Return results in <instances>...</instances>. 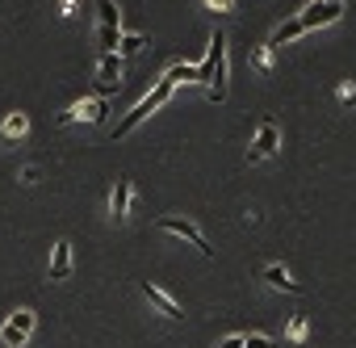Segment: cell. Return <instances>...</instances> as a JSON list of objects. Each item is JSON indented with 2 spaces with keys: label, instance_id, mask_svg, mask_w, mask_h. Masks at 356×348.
Instances as JSON below:
<instances>
[{
  "label": "cell",
  "instance_id": "obj_1",
  "mask_svg": "<svg viewBox=\"0 0 356 348\" xmlns=\"http://www.w3.org/2000/svg\"><path fill=\"white\" fill-rule=\"evenodd\" d=\"M197 84H206L210 101H227V34L222 30L210 34V51L197 63Z\"/></svg>",
  "mask_w": 356,
  "mask_h": 348
},
{
  "label": "cell",
  "instance_id": "obj_2",
  "mask_svg": "<svg viewBox=\"0 0 356 348\" xmlns=\"http://www.w3.org/2000/svg\"><path fill=\"white\" fill-rule=\"evenodd\" d=\"M168 101H172V84H168V80H159V84H155V88H151V93H147V97H143V101H138V105H134V109H130V113L118 122L113 139H126V134H130L138 122H147V118H151L159 105H168Z\"/></svg>",
  "mask_w": 356,
  "mask_h": 348
},
{
  "label": "cell",
  "instance_id": "obj_3",
  "mask_svg": "<svg viewBox=\"0 0 356 348\" xmlns=\"http://www.w3.org/2000/svg\"><path fill=\"white\" fill-rule=\"evenodd\" d=\"M30 335H34V310L30 306H17L5 319V327H0V344H5V348H26Z\"/></svg>",
  "mask_w": 356,
  "mask_h": 348
},
{
  "label": "cell",
  "instance_id": "obj_4",
  "mask_svg": "<svg viewBox=\"0 0 356 348\" xmlns=\"http://www.w3.org/2000/svg\"><path fill=\"white\" fill-rule=\"evenodd\" d=\"M109 113V101L105 97H84V101H72L63 113H59V126H76V122H101Z\"/></svg>",
  "mask_w": 356,
  "mask_h": 348
},
{
  "label": "cell",
  "instance_id": "obj_5",
  "mask_svg": "<svg viewBox=\"0 0 356 348\" xmlns=\"http://www.w3.org/2000/svg\"><path fill=\"white\" fill-rule=\"evenodd\" d=\"M281 151V126L268 118V122H260V130H256V139H252V147H248V164H264V159H273Z\"/></svg>",
  "mask_w": 356,
  "mask_h": 348
},
{
  "label": "cell",
  "instance_id": "obj_6",
  "mask_svg": "<svg viewBox=\"0 0 356 348\" xmlns=\"http://www.w3.org/2000/svg\"><path fill=\"white\" fill-rule=\"evenodd\" d=\"M97 13H101V30H97V42H101V55L118 47V34H122V13H118V0H97Z\"/></svg>",
  "mask_w": 356,
  "mask_h": 348
},
{
  "label": "cell",
  "instance_id": "obj_7",
  "mask_svg": "<svg viewBox=\"0 0 356 348\" xmlns=\"http://www.w3.org/2000/svg\"><path fill=\"white\" fill-rule=\"evenodd\" d=\"M339 13H343V0H310L298 22H302V30H318V26L339 22Z\"/></svg>",
  "mask_w": 356,
  "mask_h": 348
},
{
  "label": "cell",
  "instance_id": "obj_8",
  "mask_svg": "<svg viewBox=\"0 0 356 348\" xmlns=\"http://www.w3.org/2000/svg\"><path fill=\"white\" fill-rule=\"evenodd\" d=\"M159 231H168V235H181V239H189L202 256H214V248H210V239H206V231L197 227V223H189V219H159Z\"/></svg>",
  "mask_w": 356,
  "mask_h": 348
},
{
  "label": "cell",
  "instance_id": "obj_9",
  "mask_svg": "<svg viewBox=\"0 0 356 348\" xmlns=\"http://www.w3.org/2000/svg\"><path fill=\"white\" fill-rule=\"evenodd\" d=\"M97 88H101V97H109V93L122 88V59H118L113 51H105V55L97 59Z\"/></svg>",
  "mask_w": 356,
  "mask_h": 348
},
{
  "label": "cell",
  "instance_id": "obj_10",
  "mask_svg": "<svg viewBox=\"0 0 356 348\" xmlns=\"http://www.w3.org/2000/svg\"><path fill=\"white\" fill-rule=\"evenodd\" d=\"M143 298H147V302H151V306H155V310H159L163 319H185V306L176 302V298H172L168 290H159L155 281H143Z\"/></svg>",
  "mask_w": 356,
  "mask_h": 348
},
{
  "label": "cell",
  "instance_id": "obj_11",
  "mask_svg": "<svg viewBox=\"0 0 356 348\" xmlns=\"http://www.w3.org/2000/svg\"><path fill=\"white\" fill-rule=\"evenodd\" d=\"M130 202H134V185H130V177H118V185H113V193H109V219H113V223H126Z\"/></svg>",
  "mask_w": 356,
  "mask_h": 348
},
{
  "label": "cell",
  "instance_id": "obj_12",
  "mask_svg": "<svg viewBox=\"0 0 356 348\" xmlns=\"http://www.w3.org/2000/svg\"><path fill=\"white\" fill-rule=\"evenodd\" d=\"M72 269H76L72 244H67V239H55V248H51V281H67Z\"/></svg>",
  "mask_w": 356,
  "mask_h": 348
},
{
  "label": "cell",
  "instance_id": "obj_13",
  "mask_svg": "<svg viewBox=\"0 0 356 348\" xmlns=\"http://www.w3.org/2000/svg\"><path fill=\"white\" fill-rule=\"evenodd\" d=\"M264 281H268L273 290H281V294H302V285L289 277V269H285V264H268V269H264Z\"/></svg>",
  "mask_w": 356,
  "mask_h": 348
},
{
  "label": "cell",
  "instance_id": "obj_14",
  "mask_svg": "<svg viewBox=\"0 0 356 348\" xmlns=\"http://www.w3.org/2000/svg\"><path fill=\"white\" fill-rule=\"evenodd\" d=\"M26 130H30V118L17 109V113H5V122H0V139H26Z\"/></svg>",
  "mask_w": 356,
  "mask_h": 348
},
{
  "label": "cell",
  "instance_id": "obj_15",
  "mask_svg": "<svg viewBox=\"0 0 356 348\" xmlns=\"http://www.w3.org/2000/svg\"><path fill=\"white\" fill-rule=\"evenodd\" d=\"M298 34H306V30H302V22H298V17H289V22H281V26L273 30V38H268V47L277 51V47H285V42H293Z\"/></svg>",
  "mask_w": 356,
  "mask_h": 348
},
{
  "label": "cell",
  "instance_id": "obj_16",
  "mask_svg": "<svg viewBox=\"0 0 356 348\" xmlns=\"http://www.w3.org/2000/svg\"><path fill=\"white\" fill-rule=\"evenodd\" d=\"M143 47H147V38H143V34H118L113 55H118V59H126V55H138Z\"/></svg>",
  "mask_w": 356,
  "mask_h": 348
},
{
  "label": "cell",
  "instance_id": "obj_17",
  "mask_svg": "<svg viewBox=\"0 0 356 348\" xmlns=\"http://www.w3.org/2000/svg\"><path fill=\"white\" fill-rule=\"evenodd\" d=\"M248 63L260 72V76H268L273 72V47L268 42H260V47H252V55H248Z\"/></svg>",
  "mask_w": 356,
  "mask_h": 348
},
{
  "label": "cell",
  "instance_id": "obj_18",
  "mask_svg": "<svg viewBox=\"0 0 356 348\" xmlns=\"http://www.w3.org/2000/svg\"><path fill=\"white\" fill-rule=\"evenodd\" d=\"M163 80H168L172 88L181 84V80L189 84V80H197V63H176V68H168V72H163Z\"/></svg>",
  "mask_w": 356,
  "mask_h": 348
},
{
  "label": "cell",
  "instance_id": "obj_19",
  "mask_svg": "<svg viewBox=\"0 0 356 348\" xmlns=\"http://www.w3.org/2000/svg\"><path fill=\"white\" fill-rule=\"evenodd\" d=\"M285 335H289V340H306V315H293V319L285 323Z\"/></svg>",
  "mask_w": 356,
  "mask_h": 348
},
{
  "label": "cell",
  "instance_id": "obj_20",
  "mask_svg": "<svg viewBox=\"0 0 356 348\" xmlns=\"http://www.w3.org/2000/svg\"><path fill=\"white\" fill-rule=\"evenodd\" d=\"M335 101L339 105H356V84H339L335 88Z\"/></svg>",
  "mask_w": 356,
  "mask_h": 348
},
{
  "label": "cell",
  "instance_id": "obj_21",
  "mask_svg": "<svg viewBox=\"0 0 356 348\" xmlns=\"http://www.w3.org/2000/svg\"><path fill=\"white\" fill-rule=\"evenodd\" d=\"M206 9H214V13H235V0H202Z\"/></svg>",
  "mask_w": 356,
  "mask_h": 348
},
{
  "label": "cell",
  "instance_id": "obj_22",
  "mask_svg": "<svg viewBox=\"0 0 356 348\" xmlns=\"http://www.w3.org/2000/svg\"><path fill=\"white\" fill-rule=\"evenodd\" d=\"M243 348H273V340L256 331V335H243Z\"/></svg>",
  "mask_w": 356,
  "mask_h": 348
},
{
  "label": "cell",
  "instance_id": "obj_23",
  "mask_svg": "<svg viewBox=\"0 0 356 348\" xmlns=\"http://www.w3.org/2000/svg\"><path fill=\"white\" fill-rule=\"evenodd\" d=\"M59 13H63V17H76V13H80V0H59Z\"/></svg>",
  "mask_w": 356,
  "mask_h": 348
},
{
  "label": "cell",
  "instance_id": "obj_24",
  "mask_svg": "<svg viewBox=\"0 0 356 348\" xmlns=\"http://www.w3.org/2000/svg\"><path fill=\"white\" fill-rule=\"evenodd\" d=\"M22 185H38V168H34V164L22 168Z\"/></svg>",
  "mask_w": 356,
  "mask_h": 348
},
{
  "label": "cell",
  "instance_id": "obj_25",
  "mask_svg": "<svg viewBox=\"0 0 356 348\" xmlns=\"http://www.w3.org/2000/svg\"><path fill=\"white\" fill-rule=\"evenodd\" d=\"M214 348H243V335H227V340H218Z\"/></svg>",
  "mask_w": 356,
  "mask_h": 348
}]
</instances>
